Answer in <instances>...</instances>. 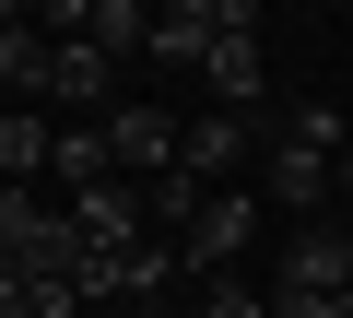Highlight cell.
Here are the masks:
<instances>
[{
  "label": "cell",
  "mask_w": 353,
  "mask_h": 318,
  "mask_svg": "<svg viewBox=\"0 0 353 318\" xmlns=\"http://www.w3.org/2000/svg\"><path fill=\"white\" fill-rule=\"evenodd\" d=\"M283 283L353 295V224H294V236H283Z\"/></svg>",
  "instance_id": "5"
},
{
  "label": "cell",
  "mask_w": 353,
  "mask_h": 318,
  "mask_svg": "<svg viewBox=\"0 0 353 318\" xmlns=\"http://www.w3.org/2000/svg\"><path fill=\"white\" fill-rule=\"evenodd\" d=\"M59 59H48V106H83V118H118V59L106 48H83V36H48Z\"/></svg>",
  "instance_id": "4"
},
{
  "label": "cell",
  "mask_w": 353,
  "mask_h": 318,
  "mask_svg": "<svg viewBox=\"0 0 353 318\" xmlns=\"http://www.w3.org/2000/svg\"><path fill=\"white\" fill-rule=\"evenodd\" d=\"M48 153H59L48 106H12V118H0V177H12V189H36V177H48Z\"/></svg>",
  "instance_id": "9"
},
{
  "label": "cell",
  "mask_w": 353,
  "mask_h": 318,
  "mask_svg": "<svg viewBox=\"0 0 353 318\" xmlns=\"http://www.w3.org/2000/svg\"><path fill=\"white\" fill-rule=\"evenodd\" d=\"M0 189H12V177H0Z\"/></svg>",
  "instance_id": "14"
},
{
  "label": "cell",
  "mask_w": 353,
  "mask_h": 318,
  "mask_svg": "<svg viewBox=\"0 0 353 318\" xmlns=\"http://www.w3.org/2000/svg\"><path fill=\"white\" fill-rule=\"evenodd\" d=\"M236 24H259L248 0H165V12H153V59H201V71H212V48H224Z\"/></svg>",
  "instance_id": "3"
},
{
  "label": "cell",
  "mask_w": 353,
  "mask_h": 318,
  "mask_svg": "<svg viewBox=\"0 0 353 318\" xmlns=\"http://www.w3.org/2000/svg\"><path fill=\"white\" fill-rule=\"evenodd\" d=\"M341 118L330 106H259V189L283 201V212H318L330 189H341Z\"/></svg>",
  "instance_id": "1"
},
{
  "label": "cell",
  "mask_w": 353,
  "mask_h": 318,
  "mask_svg": "<svg viewBox=\"0 0 353 318\" xmlns=\"http://www.w3.org/2000/svg\"><path fill=\"white\" fill-rule=\"evenodd\" d=\"M59 224H71V212H48L36 189H0V271H24V259H36Z\"/></svg>",
  "instance_id": "10"
},
{
  "label": "cell",
  "mask_w": 353,
  "mask_h": 318,
  "mask_svg": "<svg viewBox=\"0 0 353 318\" xmlns=\"http://www.w3.org/2000/svg\"><path fill=\"white\" fill-rule=\"evenodd\" d=\"M341 318H353V295H341Z\"/></svg>",
  "instance_id": "13"
},
{
  "label": "cell",
  "mask_w": 353,
  "mask_h": 318,
  "mask_svg": "<svg viewBox=\"0 0 353 318\" xmlns=\"http://www.w3.org/2000/svg\"><path fill=\"white\" fill-rule=\"evenodd\" d=\"M48 24L36 12H12V24H0V95H12V106H48Z\"/></svg>",
  "instance_id": "6"
},
{
  "label": "cell",
  "mask_w": 353,
  "mask_h": 318,
  "mask_svg": "<svg viewBox=\"0 0 353 318\" xmlns=\"http://www.w3.org/2000/svg\"><path fill=\"white\" fill-rule=\"evenodd\" d=\"M48 177L83 201V189H118V153H106V118H83V130H59V153H48Z\"/></svg>",
  "instance_id": "7"
},
{
  "label": "cell",
  "mask_w": 353,
  "mask_h": 318,
  "mask_svg": "<svg viewBox=\"0 0 353 318\" xmlns=\"http://www.w3.org/2000/svg\"><path fill=\"white\" fill-rule=\"evenodd\" d=\"M201 318H271V306H259L248 283H212V295H201Z\"/></svg>",
  "instance_id": "12"
},
{
  "label": "cell",
  "mask_w": 353,
  "mask_h": 318,
  "mask_svg": "<svg viewBox=\"0 0 353 318\" xmlns=\"http://www.w3.org/2000/svg\"><path fill=\"white\" fill-rule=\"evenodd\" d=\"M71 236H83V248H130V236H141V189H130V177H118V189H83V201H71Z\"/></svg>",
  "instance_id": "8"
},
{
  "label": "cell",
  "mask_w": 353,
  "mask_h": 318,
  "mask_svg": "<svg viewBox=\"0 0 353 318\" xmlns=\"http://www.w3.org/2000/svg\"><path fill=\"white\" fill-rule=\"evenodd\" d=\"M248 236H259V201H248V189H212V201H201V224L176 236V271H201V283H236Z\"/></svg>",
  "instance_id": "2"
},
{
  "label": "cell",
  "mask_w": 353,
  "mask_h": 318,
  "mask_svg": "<svg viewBox=\"0 0 353 318\" xmlns=\"http://www.w3.org/2000/svg\"><path fill=\"white\" fill-rule=\"evenodd\" d=\"M248 141H259V118H201V130H189V153H176V166H189L201 189H224V177H236V153H248Z\"/></svg>",
  "instance_id": "11"
}]
</instances>
